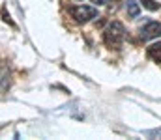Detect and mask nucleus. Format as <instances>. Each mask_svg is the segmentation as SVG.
<instances>
[{
	"instance_id": "obj_7",
	"label": "nucleus",
	"mask_w": 161,
	"mask_h": 140,
	"mask_svg": "<svg viewBox=\"0 0 161 140\" xmlns=\"http://www.w3.org/2000/svg\"><path fill=\"white\" fill-rule=\"evenodd\" d=\"M94 2H96V4H107L109 0H94Z\"/></svg>"
},
{
	"instance_id": "obj_2",
	"label": "nucleus",
	"mask_w": 161,
	"mask_h": 140,
	"mask_svg": "<svg viewBox=\"0 0 161 140\" xmlns=\"http://www.w3.org/2000/svg\"><path fill=\"white\" fill-rule=\"evenodd\" d=\"M68 13L77 23H88L90 19H96L97 9L92 8V6H86V4H79V6H69L68 8Z\"/></svg>"
},
{
	"instance_id": "obj_3",
	"label": "nucleus",
	"mask_w": 161,
	"mask_h": 140,
	"mask_svg": "<svg viewBox=\"0 0 161 140\" xmlns=\"http://www.w3.org/2000/svg\"><path fill=\"white\" fill-rule=\"evenodd\" d=\"M139 36H141L142 41H148V39L159 38L161 36V23H158V21H146V23L141 26Z\"/></svg>"
},
{
	"instance_id": "obj_5",
	"label": "nucleus",
	"mask_w": 161,
	"mask_h": 140,
	"mask_svg": "<svg viewBox=\"0 0 161 140\" xmlns=\"http://www.w3.org/2000/svg\"><path fill=\"white\" fill-rule=\"evenodd\" d=\"M125 11H127V15H129V17H139L141 8H139L137 0H127V2H125Z\"/></svg>"
},
{
	"instance_id": "obj_4",
	"label": "nucleus",
	"mask_w": 161,
	"mask_h": 140,
	"mask_svg": "<svg viewBox=\"0 0 161 140\" xmlns=\"http://www.w3.org/2000/svg\"><path fill=\"white\" fill-rule=\"evenodd\" d=\"M148 56H150L154 62L161 64V41H158V43H154V45L148 47Z\"/></svg>"
},
{
	"instance_id": "obj_1",
	"label": "nucleus",
	"mask_w": 161,
	"mask_h": 140,
	"mask_svg": "<svg viewBox=\"0 0 161 140\" xmlns=\"http://www.w3.org/2000/svg\"><path fill=\"white\" fill-rule=\"evenodd\" d=\"M124 38H125V28H124V24L120 21L109 23V26L103 32V41L111 50H120L122 43H124Z\"/></svg>"
},
{
	"instance_id": "obj_6",
	"label": "nucleus",
	"mask_w": 161,
	"mask_h": 140,
	"mask_svg": "<svg viewBox=\"0 0 161 140\" xmlns=\"http://www.w3.org/2000/svg\"><path fill=\"white\" fill-rule=\"evenodd\" d=\"M141 4L146 8V9H150V11H156V9H159L161 4H158L156 0H141Z\"/></svg>"
}]
</instances>
